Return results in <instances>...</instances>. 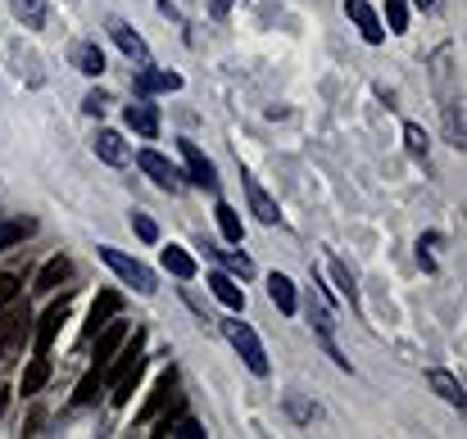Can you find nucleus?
Segmentation results:
<instances>
[{
	"label": "nucleus",
	"mask_w": 467,
	"mask_h": 439,
	"mask_svg": "<svg viewBox=\"0 0 467 439\" xmlns=\"http://www.w3.org/2000/svg\"><path fill=\"white\" fill-rule=\"evenodd\" d=\"M173 390H177V372L168 367V372H164V376L155 381V390H150V399H146V408L137 412V421H155V417L164 412V403L173 399Z\"/></svg>",
	"instance_id": "15"
},
{
	"label": "nucleus",
	"mask_w": 467,
	"mask_h": 439,
	"mask_svg": "<svg viewBox=\"0 0 467 439\" xmlns=\"http://www.w3.org/2000/svg\"><path fill=\"white\" fill-rule=\"evenodd\" d=\"M418 5H422V10H431V5H436V0H418Z\"/></svg>",
	"instance_id": "39"
},
{
	"label": "nucleus",
	"mask_w": 467,
	"mask_h": 439,
	"mask_svg": "<svg viewBox=\"0 0 467 439\" xmlns=\"http://www.w3.org/2000/svg\"><path fill=\"white\" fill-rule=\"evenodd\" d=\"M214 213H218V227H223V236H227L232 245H241V217H236V208H232V204H218Z\"/></svg>",
	"instance_id": "28"
},
{
	"label": "nucleus",
	"mask_w": 467,
	"mask_h": 439,
	"mask_svg": "<svg viewBox=\"0 0 467 439\" xmlns=\"http://www.w3.org/2000/svg\"><path fill=\"white\" fill-rule=\"evenodd\" d=\"M404 140H409V155H418V159H427V150H431V140H427V131H422L418 122H404Z\"/></svg>",
	"instance_id": "30"
},
{
	"label": "nucleus",
	"mask_w": 467,
	"mask_h": 439,
	"mask_svg": "<svg viewBox=\"0 0 467 439\" xmlns=\"http://www.w3.org/2000/svg\"><path fill=\"white\" fill-rule=\"evenodd\" d=\"M449 131H454V145L463 150V109H449Z\"/></svg>",
	"instance_id": "36"
},
{
	"label": "nucleus",
	"mask_w": 467,
	"mask_h": 439,
	"mask_svg": "<svg viewBox=\"0 0 467 439\" xmlns=\"http://www.w3.org/2000/svg\"><path fill=\"white\" fill-rule=\"evenodd\" d=\"M69 322V295H64L59 304H50L46 313H41V322L32 326V340H37V353H46L50 344H55V335H59V326Z\"/></svg>",
	"instance_id": "9"
},
{
	"label": "nucleus",
	"mask_w": 467,
	"mask_h": 439,
	"mask_svg": "<svg viewBox=\"0 0 467 439\" xmlns=\"http://www.w3.org/2000/svg\"><path fill=\"white\" fill-rule=\"evenodd\" d=\"M241 182H245V195H250V208H254V217H259L263 227H277V217H282V213H277V199H273L268 190H263V186H259L250 173H241Z\"/></svg>",
	"instance_id": "11"
},
{
	"label": "nucleus",
	"mask_w": 467,
	"mask_h": 439,
	"mask_svg": "<svg viewBox=\"0 0 467 439\" xmlns=\"http://www.w3.org/2000/svg\"><path fill=\"white\" fill-rule=\"evenodd\" d=\"M10 394H14L10 385H0V417H5V408H10Z\"/></svg>",
	"instance_id": "37"
},
{
	"label": "nucleus",
	"mask_w": 467,
	"mask_h": 439,
	"mask_svg": "<svg viewBox=\"0 0 467 439\" xmlns=\"http://www.w3.org/2000/svg\"><path fill=\"white\" fill-rule=\"evenodd\" d=\"M10 10H14V19H19L23 28H32V32H41V28H46V14H50L46 0H10Z\"/></svg>",
	"instance_id": "20"
},
{
	"label": "nucleus",
	"mask_w": 467,
	"mask_h": 439,
	"mask_svg": "<svg viewBox=\"0 0 467 439\" xmlns=\"http://www.w3.org/2000/svg\"><path fill=\"white\" fill-rule=\"evenodd\" d=\"M182 159H186V182H195L200 190H218V168L200 155L195 140H182Z\"/></svg>",
	"instance_id": "6"
},
{
	"label": "nucleus",
	"mask_w": 467,
	"mask_h": 439,
	"mask_svg": "<svg viewBox=\"0 0 467 439\" xmlns=\"http://www.w3.org/2000/svg\"><path fill=\"white\" fill-rule=\"evenodd\" d=\"M345 14H350V23L363 32V41H368V46H381V37H386V23L377 19V10L368 5V0H345Z\"/></svg>",
	"instance_id": "10"
},
{
	"label": "nucleus",
	"mask_w": 467,
	"mask_h": 439,
	"mask_svg": "<svg viewBox=\"0 0 467 439\" xmlns=\"http://www.w3.org/2000/svg\"><path fill=\"white\" fill-rule=\"evenodd\" d=\"M28 335H32V313H28V304L10 300L5 313H0V349H5V353H19V349L28 344Z\"/></svg>",
	"instance_id": "4"
},
{
	"label": "nucleus",
	"mask_w": 467,
	"mask_h": 439,
	"mask_svg": "<svg viewBox=\"0 0 467 439\" xmlns=\"http://www.w3.org/2000/svg\"><path fill=\"white\" fill-rule=\"evenodd\" d=\"M141 362H146V331H132L123 344H118V353H114V362H105V367H100V381L114 390L132 367H141Z\"/></svg>",
	"instance_id": "3"
},
{
	"label": "nucleus",
	"mask_w": 467,
	"mask_h": 439,
	"mask_svg": "<svg viewBox=\"0 0 467 439\" xmlns=\"http://www.w3.org/2000/svg\"><path fill=\"white\" fill-rule=\"evenodd\" d=\"M223 335L232 340V349L241 353V362L254 372V376H268V353H263V344H259V335L241 322V317H232V322H223Z\"/></svg>",
	"instance_id": "2"
},
{
	"label": "nucleus",
	"mask_w": 467,
	"mask_h": 439,
	"mask_svg": "<svg viewBox=\"0 0 467 439\" xmlns=\"http://www.w3.org/2000/svg\"><path fill=\"white\" fill-rule=\"evenodd\" d=\"M137 91H141V96H150V91H182V78H177V72H159V68L141 63V72H137Z\"/></svg>",
	"instance_id": "19"
},
{
	"label": "nucleus",
	"mask_w": 467,
	"mask_h": 439,
	"mask_svg": "<svg viewBox=\"0 0 467 439\" xmlns=\"http://www.w3.org/2000/svg\"><path fill=\"white\" fill-rule=\"evenodd\" d=\"M232 10V0H214V14H227Z\"/></svg>",
	"instance_id": "38"
},
{
	"label": "nucleus",
	"mask_w": 467,
	"mask_h": 439,
	"mask_svg": "<svg viewBox=\"0 0 467 439\" xmlns=\"http://www.w3.org/2000/svg\"><path fill=\"white\" fill-rule=\"evenodd\" d=\"M164 267H168L177 281H195V258H191L182 245H168V249H164Z\"/></svg>",
	"instance_id": "24"
},
{
	"label": "nucleus",
	"mask_w": 467,
	"mask_h": 439,
	"mask_svg": "<svg viewBox=\"0 0 467 439\" xmlns=\"http://www.w3.org/2000/svg\"><path fill=\"white\" fill-rule=\"evenodd\" d=\"M73 63H78V72H87V78H100V72H105V55H100V46H78L73 50Z\"/></svg>",
	"instance_id": "26"
},
{
	"label": "nucleus",
	"mask_w": 467,
	"mask_h": 439,
	"mask_svg": "<svg viewBox=\"0 0 467 439\" xmlns=\"http://www.w3.org/2000/svg\"><path fill=\"white\" fill-rule=\"evenodd\" d=\"M268 295H273V304H277L286 317H295V313H300V295H295V281H291V276L273 272V276H268Z\"/></svg>",
	"instance_id": "18"
},
{
	"label": "nucleus",
	"mask_w": 467,
	"mask_h": 439,
	"mask_svg": "<svg viewBox=\"0 0 467 439\" xmlns=\"http://www.w3.org/2000/svg\"><path fill=\"white\" fill-rule=\"evenodd\" d=\"M91 340H96V372H100L105 362L118 353V344L127 340V322H118V317H114V322H105V326H100Z\"/></svg>",
	"instance_id": "13"
},
{
	"label": "nucleus",
	"mask_w": 467,
	"mask_h": 439,
	"mask_svg": "<svg viewBox=\"0 0 467 439\" xmlns=\"http://www.w3.org/2000/svg\"><path fill=\"white\" fill-rule=\"evenodd\" d=\"M427 381H431V390H436V394H440V399H445L449 408H458V412L467 408V394H463V381H454L449 372H431Z\"/></svg>",
	"instance_id": "22"
},
{
	"label": "nucleus",
	"mask_w": 467,
	"mask_h": 439,
	"mask_svg": "<svg viewBox=\"0 0 467 439\" xmlns=\"http://www.w3.org/2000/svg\"><path fill=\"white\" fill-rule=\"evenodd\" d=\"M331 276H336L341 295H345L350 304H359V290H354V276H350V267H345V263H331Z\"/></svg>",
	"instance_id": "32"
},
{
	"label": "nucleus",
	"mask_w": 467,
	"mask_h": 439,
	"mask_svg": "<svg viewBox=\"0 0 467 439\" xmlns=\"http://www.w3.org/2000/svg\"><path fill=\"white\" fill-rule=\"evenodd\" d=\"M386 23L390 32H409V0H386Z\"/></svg>",
	"instance_id": "29"
},
{
	"label": "nucleus",
	"mask_w": 467,
	"mask_h": 439,
	"mask_svg": "<svg viewBox=\"0 0 467 439\" xmlns=\"http://www.w3.org/2000/svg\"><path fill=\"white\" fill-rule=\"evenodd\" d=\"M69 276H73V263H69V258L59 254V258H50V263H46V267L37 272L32 290H37V295H50V290H59V285L69 281Z\"/></svg>",
	"instance_id": "16"
},
{
	"label": "nucleus",
	"mask_w": 467,
	"mask_h": 439,
	"mask_svg": "<svg viewBox=\"0 0 467 439\" xmlns=\"http://www.w3.org/2000/svg\"><path fill=\"white\" fill-rule=\"evenodd\" d=\"M205 249H209V254H214V258H218V263L232 272V276H241V281H250V276H254V263H250L245 254H232V249H214L209 241H205Z\"/></svg>",
	"instance_id": "25"
},
{
	"label": "nucleus",
	"mask_w": 467,
	"mask_h": 439,
	"mask_svg": "<svg viewBox=\"0 0 467 439\" xmlns=\"http://www.w3.org/2000/svg\"><path fill=\"white\" fill-rule=\"evenodd\" d=\"M46 381H50V362H46V353H37L28 367H23V399H32V394H41L46 390Z\"/></svg>",
	"instance_id": "21"
},
{
	"label": "nucleus",
	"mask_w": 467,
	"mask_h": 439,
	"mask_svg": "<svg viewBox=\"0 0 467 439\" xmlns=\"http://www.w3.org/2000/svg\"><path fill=\"white\" fill-rule=\"evenodd\" d=\"M118 313H123V295H118V290H100L96 304H91V317H87V340H91L105 322H114Z\"/></svg>",
	"instance_id": "14"
},
{
	"label": "nucleus",
	"mask_w": 467,
	"mask_h": 439,
	"mask_svg": "<svg viewBox=\"0 0 467 439\" xmlns=\"http://www.w3.org/2000/svg\"><path fill=\"white\" fill-rule=\"evenodd\" d=\"M82 109H87L91 118H100V114L109 109V96H105V91H87V100H82Z\"/></svg>",
	"instance_id": "34"
},
{
	"label": "nucleus",
	"mask_w": 467,
	"mask_h": 439,
	"mask_svg": "<svg viewBox=\"0 0 467 439\" xmlns=\"http://www.w3.org/2000/svg\"><path fill=\"white\" fill-rule=\"evenodd\" d=\"M10 300H19V276H0V308Z\"/></svg>",
	"instance_id": "35"
},
{
	"label": "nucleus",
	"mask_w": 467,
	"mask_h": 439,
	"mask_svg": "<svg viewBox=\"0 0 467 439\" xmlns=\"http://www.w3.org/2000/svg\"><path fill=\"white\" fill-rule=\"evenodd\" d=\"M100 258H105V267H114L137 295H155L159 290V281H155V272L141 263V258H132V254H123V249H114V245H100Z\"/></svg>",
	"instance_id": "1"
},
{
	"label": "nucleus",
	"mask_w": 467,
	"mask_h": 439,
	"mask_svg": "<svg viewBox=\"0 0 467 439\" xmlns=\"http://www.w3.org/2000/svg\"><path fill=\"white\" fill-rule=\"evenodd\" d=\"M209 290H214V295H218L232 313H245V290L236 285L232 272H214V276H209Z\"/></svg>",
	"instance_id": "17"
},
{
	"label": "nucleus",
	"mask_w": 467,
	"mask_h": 439,
	"mask_svg": "<svg viewBox=\"0 0 467 439\" xmlns=\"http://www.w3.org/2000/svg\"><path fill=\"white\" fill-rule=\"evenodd\" d=\"M0 362H5V349H0Z\"/></svg>",
	"instance_id": "40"
},
{
	"label": "nucleus",
	"mask_w": 467,
	"mask_h": 439,
	"mask_svg": "<svg viewBox=\"0 0 467 439\" xmlns=\"http://www.w3.org/2000/svg\"><path fill=\"white\" fill-rule=\"evenodd\" d=\"M109 37L118 41V50H123L127 59L150 63V50H146V41L137 37V28H132V23H123V19H109Z\"/></svg>",
	"instance_id": "12"
},
{
	"label": "nucleus",
	"mask_w": 467,
	"mask_h": 439,
	"mask_svg": "<svg viewBox=\"0 0 467 439\" xmlns=\"http://www.w3.org/2000/svg\"><path fill=\"white\" fill-rule=\"evenodd\" d=\"M123 122L137 131V136L155 140V136H159V105H150L146 96H141V100H132V105L123 109Z\"/></svg>",
	"instance_id": "8"
},
{
	"label": "nucleus",
	"mask_w": 467,
	"mask_h": 439,
	"mask_svg": "<svg viewBox=\"0 0 467 439\" xmlns=\"http://www.w3.org/2000/svg\"><path fill=\"white\" fill-rule=\"evenodd\" d=\"M91 150L109 164V168H127L132 164V150H127V140L118 136V131H109V127H96V136H91Z\"/></svg>",
	"instance_id": "7"
},
{
	"label": "nucleus",
	"mask_w": 467,
	"mask_h": 439,
	"mask_svg": "<svg viewBox=\"0 0 467 439\" xmlns=\"http://www.w3.org/2000/svg\"><path fill=\"white\" fill-rule=\"evenodd\" d=\"M164 435H173V439H200V435H205V426H200L195 417H173L164 426Z\"/></svg>",
	"instance_id": "27"
},
{
	"label": "nucleus",
	"mask_w": 467,
	"mask_h": 439,
	"mask_svg": "<svg viewBox=\"0 0 467 439\" xmlns=\"http://www.w3.org/2000/svg\"><path fill=\"white\" fill-rule=\"evenodd\" d=\"M32 232H37V223H32V217H5V223H0V249H10V245L28 241Z\"/></svg>",
	"instance_id": "23"
},
{
	"label": "nucleus",
	"mask_w": 467,
	"mask_h": 439,
	"mask_svg": "<svg viewBox=\"0 0 467 439\" xmlns=\"http://www.w3.org/2000/svg\"><path fill=\"white\" fill-rule=\"evenodd\" d=\"M132 227H137V236H141L146 245H155V241H159V227H155V217H146V213H132Z\"/></svg>",
	"instance_id": "33"
},
{
	"label": "nucleus",
	"mask_w": 467,
	"mask_h": 439,
	"mask_svg": "<svg viewBox=\"0 0 467 439\" xmlns=\"http://www.w3.org/2000/svg\"><path fill=\"white\" fill-rule=\"evenodd\" d=\"M105 390V381H100V372H91L82 385H78V394H73V408H87V403H96V394Z\"/></svg>",
	"instance_id": "31"
},
{
	"label": "nucleus",
	"mask_w": 467,
	"mask_h": 439,
	"mask_svg": "<svg viewBox=\"0 0 467 439\" xmlns=\"http://www.w3.org/2000/svg\"><path fill=\"white\" fill-rule=\"evenodd\" d=\"M137 168H141V173H146L159 190H168V195H177V190H182V182H186V177H182V173H177V168H173L159 150H141V155H137Z\"/></svg>",
	"instance_id": "5"
}]
</instances>
